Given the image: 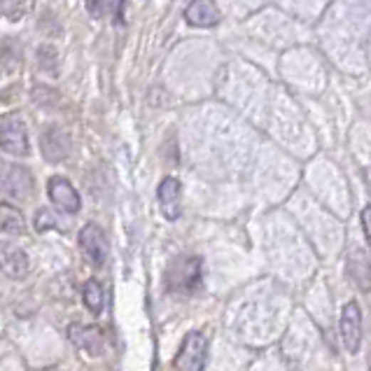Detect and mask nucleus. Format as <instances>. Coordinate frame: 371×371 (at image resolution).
Here are the masks:
<instances>
[{"label":"nucleus","instance_id":"nucleus-13","mask_svg":"<svg viewBox=\"0 0 371 371\" xmlns=\"http://www.w3.org/2000/svg\"><path fill=\"white\" fill-rule=\"evenodd\" d=\"M0 231L14 236L26 231V220L19 208H14L12 204H0Z\"/></svg>","mask_w":371,"mask_h":371},{"label":"nucleus","instance_id":"nucleus-5","mask_svg":"<svg viewBox=\"0 0 371 371\" xmlns=\"http://www.w3.org/2000/svg\"><path fill=\"white\" fill-rule=\"evenodd\" d=\"M47 192H49V201H52L58 210H63V213H68V215L80 213L82 199L68 178H63V175H54L47 184Z\"/></svg>","mask_w":371,"mask_h":371},{"label":"nucleus","instance_id":"nucleus-4","mask_svg":"<svg viewBox=\"0 0 371 371\" xmlns=\"http://www.w3.org/2000/svg\"><path fill=\"white\" fill-rule=\"evenodd\" d=\"M36 182L28 168L16 164H0V194L12 199H31Z\"/></svg>","mask_w":371,"mask_h":371},{"label":"nucleus","instance_id":"nucleus-6","mask_svg":"<svg viewBox=\"0 0 371 371\" xmlns=\"http://www.w3.org/2000/svg\"><path fill=\"white\" fill-rule=\"evenodd\" d=\"M341 339L348 352H357L362 343V308L357 301H348L341 310Z\"/></svg>","mask_w":371,"mask_h":371},{"label":"nucleus","instance_id":"nucleus-2","mask_svg":"<svg viewBox=\"0 0 371 371\" xmlns=\"http://www.w3.org/2000/svg\"><path fill=\"white\" fill-rule=\"evenodd\" d=\"M0 150L12 157L31 155L26 122H23L19 115H10L0 122Z\"/></svg>","mask_w":371,"mask_h":371},{"label":"nucleus","instance_id":"nucleus-10","mask_svg":"<svg viewBox=\"0 0 371 371\" xmlns=\"http://www.w3.org/2000/svg\"><path fill=\"white\" fill-rule=\"evenodd\" d=\"M68 339L73 345L87 350L89 355H100L105 352V336L98 327H84V325H70L68 327Z\"/></svg>","mask_w":371,"mask_h":371},{"label":"nucleus","instance_id":"nucleus-16","mask_svg":"<svg viewBox=\"0 0 371 371\" xmlns=\"http://www.w3.org/2000/svg\"><path fill=\"white\" fill-rule=\"evenodd\" d=\"M87 7L91 16H103L105 7H108V0H87Z\"/></svg>","mask_w":371,"mask_h":371},{"label":"nucleus","instance_id":"nucleus-11","mask_svg":"<svg viewBox=\"0 0 371 371\" xmlns=\"http://www.w3.org/2000/svg\"><path fill=\"white\" fill-rule=\"evenodd\" d=\"M40 145H42V155H45L49 162H61L70 152V138L66 136L58 126H47L40 138Z\"/></svg>","mask_w":371,"mask_h":371},{"label":"nucleus","instance_id":"nucleus-15","mask_svg":"<svg viewBox=\"0 0 371 371\" xmlns=\"http://www.w3.org/2000/svg\"><path fill=\"white\" fill-rule=\"evenodd\" d=\"M52 226H56L52 213H49L47 208H40V213L36 215V229L38 231H47V229H52Z\"/></svg>","mask_w":371,"mask_h":371},{"label":"nucleus","instance_id":"nucleus-14","mask_svg":"<svg viewBox=\"0 0 371 371\" xmlns=\"http://www.w3.org/2000/svg\"><path fill=\"white\" fill-rule=\"evenodd\" d=\"M82 299H84V306H87L91 313L98 315L100 310H103V288H100V283L98 281H87L84 283V290H82Z\"/></svg>","mask_w":371,"mask_h":371},{"label":"nucleus","instance_id":"nucleus-7","mask_svg":"<svg viewBox=\"0 0 371 371\" xmlns=\"http://www.w3.org/2000/svg\"><path fill=\"white\" fill-rule=\"evenodd\" d=\"M80 248L82 255L87 257L94 266H100L108 257V239L100 226L96 224H84L80 229Z\"/></svg>","mask_w":371,"mask_h":371},{"label":"nucleus","instance_id":"nucleus-1","mask_svg":"<svg viewBox=\"0 0 371 371\" xmlns=\"http://www.w3.org/2000/svg\"><path fill=\"white\" fill-rule=\"evenodd\" d=\"M201 283V259L199 257H178L168 266L166 271V285L173 292H192Z\"/></svg>","mask_w":371,"mask_h":371},{"label":"nucleus","instance_id":"nucleus-8","mask_svg":"<svg viewBox=\"0 0 371 371\" xmlns=\"http://www.w3.org/2000/svg\"><path fill=\"white\" fill-rule=\"evenodd\" d=\"M31 268L26 250L14 243H0V271L10 278H23Z\"/></svg>","mask_w":371,"mask_h":371},{"label":"nucleus","instance_id":"nucleus-9","mask_svg":"<svg viewBox=\"0 0 371 371\" xmlns=\"http://www.w3.org/2000/svg\"><path fill=\"white\" fill-rule=\"evenodd\" d=\"M159 208L166 220H178L182 210V184L178 178H164L159 184Z\"/></svg>","mask_w":371,"mask_h":371},{"label":"nucleus","instance_id":"nucleus-17","mask_svg":"<svg viewBox=\"0 0 371 371\" xmlns=\"http://www.w3.org/2000/svg\"><path fill=\"white\" fill-rule=\"evenodd\" d=\"M362 229H365V239H371V208L367 206L362 210Z\"/></svg>","mask_w":371,"mask_h":371},{"label":"nucleus","instance_id":"nucleus-3","mask_svg":"<svg viewBox=\"0 0 371 371\" xmlns=\"http://www.w3.org/2000/svg\"><path fill=\"white\" fill-rule=\"evenodd\" d=\"M206 357H208V339L201 332H189L184 336L173 365L178 371H204Z\"/></svg>","mask_w":371,"mask_h":371},{"label":"nucleus","instance_id":"nucleus-12","mask_svg":"<svg viewBox=\"0 0 371 371\" xmlns=\"http://www.w3.org/2000/svg\"><path fill=\"white\" fill-rule=\"evenodd\" d=\"M187 23L189 26H197V28H208V26H215L220 21V10L213 0H192L187 12Z\"/></svg>","mask_w":371,"mask_h":371}]
</instances>
